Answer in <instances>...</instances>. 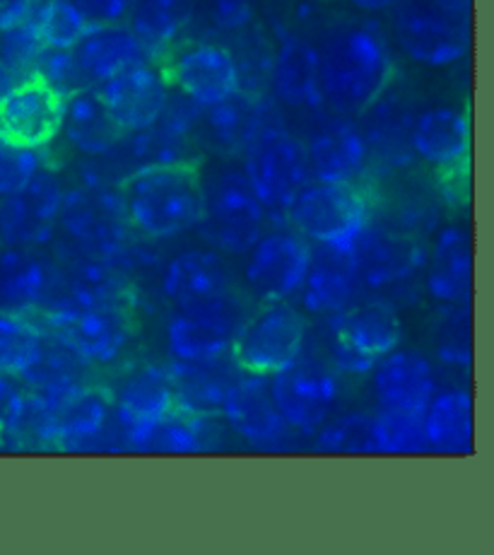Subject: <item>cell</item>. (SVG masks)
I'll return each mask as SVG.
<instances>
[{"mask_svg":"<svg viewBox=\"0 0 494 555\" xmlns=\"http://www.w3.org/2000/svg\"><path fill=\"white\" fill-rule=\"evenodd\" d=\"M234 275L224 256L210 249H191L171 259L162 273V293L171 305L184 307L232 291Z\"/></svg>","mask_w":494,"mask_h":555,"instance_id":"32","label":"cell"},{"mask_svg":"<svg viewBox=\"0 0 494 555\" xmlns=\"http://www.w3.org/2000/svg\"><path fill=\"white\" fill-rule=\"evenodd\" d=\"M214 421L206 415H188L184 411H171L167 418L155 423L147 430L138 452H167V454H193L210 450L214 440Z\"/></svg>","mask_w":494,"mask_h":555,"instance_id":"38","label":"cell"},{"mask_svg":"<svg viewBox=\"0 0 494 555\" xmlns=\"http://www.w3.org/2000/svg\"><path fill=\"white\" fill-rule=\"evenodd\" d=\"M401 338V317L391 305H350L328 322L326 360L340 372L364 375L379 358L399 348Z\"/></svg>","mask_w":494,"mask_h":555,"instance_id":"8","label":"cell"},{"mask_svg":"<svg viewBox=\"0 0 494 555\" xmlns=\"http://www.w3.org/2000/svg\"><path fill=\"white\" fill-rule=\"evenodd\" d=\"M324 104L342 116H360L389 90L393 56L384 31L369 20L333 25L318 49Z\"/></svg>","mask_w":494,"mask_h":555,"instance_id":"1","label":"cell"},{"mask_svg":"<svg viewBox=\"0 0 494 555\" xmlns=\"http://www.w3.org/2000/svg\"><path fill=\"white\" fill-rule=\"evenodd\" d=\"M41 319L44 328L66 340L90 367L114 365L135 338V319L128 302L94 305Z\"/></svg>","mask_w":494,"mask_h":555,"instance_id":"13","label":"cell"},{"mask_svg":"<svg viewBox=\"0 0 494 555\" xmlns=\"http://www.w3.org/2000/svg\"><path fill=\"white\" fill-rule=\"evenodd\" d=\"M44 165L41 151H25L8 143H0V198L15 194Z\"/></svg>","mask_w":494,"mask_h":555,"instance_id":"44","label":"cell"},{"mask_svg":"<svg viewBox=\"0 0 494 555\" xmlns=\"http://www.w3.org/2000/svg\"><path fill=\"white\" fill-rule=\"evenodd\" d=\"M90 27L70 0H49L37 23L41 44L49 49H70Z\"/></svg>","mask_w":494,"mask_h":555,"instance_id":"41","label":"cell"},{"mask_svg":"<svg viewBox=\"0 0 494 555\" xmlns=\"http://www.w3.org/2000/svg\"><path fill=\"white\" fill-rule=\"evenodd\" d=\"M307 346V319L287 300L261 302L232 346V360L242 372L271 377L285 370Z\"/></svg>","mask_w":494,"mask_h":555,"instance_id":"7","label":"cell"},{"mask_svg":"<svg viewBox=\"0 0 494 555\" xmlns=\"http://www.w3.org/2000/svg\"><path fill=\"white\" fill-rule=\"evenodd\" d=\"M41 338L37 317L0 309V375L20 377L35 358Z\"/></svg>","mask_w":494,"mask_h":555,"instance_id":"39","label":"cell"},{"mask_svg":"<svg viewBox=\"0 0 494 555\" xmlns=\"http://www.w3.org/2000/svg\"><path fill=\"white\" fill-rule=\"evenodd\" d=\"M425 287L434 302L448 307L468 305L472 293V249L468 234L460 228L446 225L437 234Z\"/></svg>","mask_w":494,"mask_h":555,"instance_id":"34","label":"cell"},{"mask_svg":"<svg viewBox=\"0 0 494 555\" xmlns=\"http://www.w3.org/2000/svg\"><path fill=\"white\" fill-rule=\"evenodd\" d=\"M31 73H37L39 78H44L49 85H53V88L63 94H70L80 88H88V85L82 82L78 68H75L70 49L44 47L39 51L35 66H31Z\"/></svg>","mask_w":494,"mask_h":555,"instance_id":"45","label":"cell"},{"mask_svg":"<svg viewBox=\"0 0 494 555\" xmlns=\"http://www.w3.org/2000/svg\"><path fill=\"white\" fill-rule=\"evenodd\" d=\"M63 194L66 186L61 177L51 167L41 165L23 189L0 198V244L41 247L51 242Z\"/></svg>","mask_w":494,"mask_h":555,"instance_id":"16","label":"cell"},{"mask_svg":"<svg viewBox=\"0 0 494 555\" xmlns=\"http://www.w3.org/2000/svg\"><path fill=\"white\" fill-rule=\"evenodd\" d=\"M66 94L37 73L17 78L0 92V143L44 151L61 135Z\"/></svg>","mask_w":494,"mask_h":555,"instance_id":"12","label":"cell"},{"mask_svg":"<svg viewBox=\"0 0 494 555\" xmlns=\"http://www.w3.org/2000/svg\"><path fill=\"white\" fill-rule=\"evenodd\" d=\"M439 358L448 365L470 367L472 360V328L468 305H454V309L439 322L437 331Z\"/></svg>","mask_w":494,"mask_h":555,"instance_id":"43","label":"cell"},{"mask_svg":"<svg viewBox=\"0 0 494 555\" xmlns=\"http://www.w3.org/2000/svg\"><path fill=\"white\" fill-rule=\"evenodd\" d=\"M56 228L70 242L75 254L96 256V259H114L126 251L133 230L126 216L121 191L100 181H82L66 189Z\"/></svg>","mask_w":494,"mask_h":555,"instance_id":"4","label":"cell"},{"mask_svg":"<svg viewBox=\"0 0 494 555\" xmlns=\"http://www.w3.org/2000/svg\"><path fill=\"white\" fill-rule=\"evenodd\" d=\"M309 175L316 181H360L369 163V145L350 116L318 121L304 143Z\"/></svg>","mask_w":494,"mask_h":555,"instance_id":"20","label":"cell"},{"mask_svg":"<svg viewBox=\"0 0 494 555\" xmlns=\"http://www.w3.org/2000/svg\"><path fill=\"white\" fill-rule=\"evenodd\" d=\"M128 222L150 240H169L198 225L203 175L196 159L135 167L118 181Z\"/></svg>","mask_w":494,"mask_h":555,"instance_id":"2","label":"cell"},{"mask_svg":"<svg viewBox=\"0 0 494 555\" xmlns=\"http://www.w3.org/2000/svg\"><path fill=\"white\" fill-rule=\"evenodd\" d=\"M191 13V0H133L126 25L141 41L147 59L157 63L171 47L179 44Z\"/></svg>","mask_w":494,"mask_h":555,"instance_id":"35","label":"cell"},{"mask_svg":"<svg viewBox=\"0 0 494 555\" xmlns=\"http://www.w3.org/2000/svg\"><path fill=\"white\" fill-rule=\"evenodd\" d=\"M94 90L126 135L153 126L165 112L171 92L162 68L155 61L133 63L94 85Z\"/></svg>","mask_w":494,"mask_h":555,"instance_id":"18","label":"cell"},{"mask_svg":"<svg viewBox=\"0 0 494 555\" xmlns=\"http://www.w3.org/2000/svg\"><path fill=\"white\" fill-rule=\"evenodd\" d=\"M268 85L287 109L314 114L324 106L318 49L302 37H285L273 51Z\"/></svg>","mask_w":494,"mask_h":555,"instance_id":"25","label":"cell"},{"mask_svg":"<svg viewBox=\"0 0 494 555\" xmlns=\"http://www.w3.org/2000/svg\"><path fill=\"white\" fill-rule=\"evenodd\" d=\"M411 147L425 165L454 172L468 163L470 119L458 106H432L413 121Z\"/></svg>","mask_w":494,"mask_h":555,"instance_id":"27","label":"cell"},{"mask_svg":"<svg viewBox=\"0 0 494 555\" xmlns=\"http://www.w3.org/2000/svg\"><path fill=\"white\" fill-rule=\"evenodd\" d=\"M157 66L162 68L169 90L200 106L227 100L239 90L232 51L210 41H179L157 61Z\"/></svg>","mask_w":494,"mask_h":555,"instance_id":"15","label":"cell"},{"mask_svg":"<svg viewBox=\"0 0 494 555\" xmlns=\"http://www.w3.org/2000/svg\"><path fill=\"white\" fill-rule=\"evenodd\" d=\"M90 25H118L126 23L133 0H70Z\"/></svg>","mask_w":494,"mask_h":555,"instance_id":"47","label":"cell"},{"mask_svg":"<svg viewBox=\"0 0 494 555\" xmlns=\"http://www.w3.org/2000/svg\"><path fill=\"white\" fill-rule=\"evenodd\" d=\"M311 244L292 230L261 234V240L246 251L244 283L259 302L289 300L302 287Z\"/></svg>","mask_w":494,"mask_h":555,"instance_id":"17","label":"cell"},{"mask_svg":"<svg viewBox=\"0 0 494 555\" xmlns=\"http://www.w3.org/2000/svg\"><path fill=\"white\" fill-rule=\"evenodd\" d=\"M434 3L442 10H446L448 15H454L456 20H464L470 13L472 0H434Z\"/></svg>","mask_w":494,"mask_h":555,"instance_id":"50","label":"cell"},{"mask_svg":"<svg viewBox=\"0 0 494 555\" xmlns=\"http://www.w3.org/2000/svg\"><path fill=\"white\" fill-rule=\"evenodd\" d=\"M177 309L167 324V346L171 358L186 362L227 358L251 312L249 300L236 287Z\"/></svg>","mask_w":494,"mask_h":555,"instance_id":"6","label":"cell"},{"mask_svg":"<svg viewBox=\"0 0 494 555\" xmlns=\"http://www.w3.org/2000/svg\"><path fill=\"white\" fill-rule=\"evenodd\" d=\"M372 391L379 411L422 415L437 393L432 362L413 350H391L374 362Z\"/></svg>","mask_w":494,"mask_h":555,"instance_id":"21","label":"cell"},{"mask_svg":"<svg viewBox=\"0 0 494 555\" xmlns=\"http://www.w3.org/2000/svg\"><path fill=\"white\" fill-rule=\"evenodd\" d=\"M0 447L15 452L53 450V411L31 391L20 389L0 418Z\"/></svg>","mask_w":494,"mask_h":555,"instance_id":"37","label":"cell"},{"mask_svg":"<svg viewBox=\"0 0 494 555\" xmlns=\"http://www.w3.org/2000/svg\"><path fill=\"white\" fill-rule=\"evenodd\" d=\"M112 428V397L102 384H82L53 411V450H92Z\"/></svg>","mask_w":494,"mask_h":555,"instance_id":"31","label":"cell"},{"mask_svg":"<svg viewBox=\"0 0 494 555\" xmlns=\"http://www.w3.org/2000/svg\"><path fill=\"white\" fill-rule=\"evenodd\" d=\"M391 10L395 41L407 59L429 68H446L466 56V27L434 0H399Z\"/></svg>","mask_w":494,"mask_h":555,"instance_id":"14","label":"cell"},{"mask_svg":"<svg viewBox=\"0 0 494 555\" xmlns=\"http://www.w3.org/2000/svg\"><path fill=\"white\" fill-rule=\"evenodd\" d=\"M348 3L360 10V13H386V10H391L399 0H348Z\"/></svg>","mask_w":494,"mask_h":555,"instance_id":"49","label":"cell"},{"mask_svg":"<svg viewBox=\"0 0 494 555\" xmlns=\"http://www.w3.org/2000/svg\"><path fill=\"white\" fill-rule=\"evenodd\" d=\"M362 291L352 251L314 244L309 247V263L302 287V307L309 314H338L354 302Z\"/></svg>","mask_w":494,"mask_h":555,"instance_id":"23","label":"cell"},{"mask_svg":"<svg viewBox=\"0 0 494 555\" xmlns=\"http://www.w3.org/2000/svg\"><path fill=\"white\" fill-rule=\"evenodd\" d=\"M112 421L126 450H141L147 430L177 409L169 372L157 362H135L106 387Z\"/></svg>","mask_w":494,"mask_h":555,"instance_id":"10","label":"cell"},{"mask_svg":"<svg viewBox=\"0 0 494 555\" xmlns=\"http://www.w3.org/2000/svg\"><path fill=\"white\" fill-rule=\"evenodd\" d=\"M265 124V106L259 94L236 90L227 100L200 106L193 135L222 157L242 155Z\"/></svg>","mask_w":494,"mask_h":555,"instance_id":"22","label":"cell"},{"mask_svg":"<svg viewBox=\"0 0 494 555\" xmlns=\"http://www.w3.org/2000/svg\"><path fill=\"white\" fill-rule=\"evenodd\" d=\"M427 450L464 452L472 440V401L468 391L451 389L434 393L422 411Z\"/></svg>","mask_w":494,"mask_h":555,"instance_id":"36","label":"cell"},{"mask_svg":"<svg viewBox=\"0 0 494 555\" xmlns=\"http://www.w3.org/2000/svg\"><path fill=\"white\" fill-rule=\"evenodd\" d=\"M20 387L15 384V377H5L0 375V418H3L10 401H13L17 397Z\"/></svg>","mask_w":494,"mask_h":555,"instance_id":"48","label":"cell"},{"mask_svg":"<svg viewBox=\"0 0 494 555\" xmlns=\"http://www.w3.org/2000/svg\"><path fill=\"white\" fill-rule=\"evenodd\" d=\"M242 155L244 175L263 208L285 216L289 203L311 179L304 143L283 126H263Z\"/></svg>","mask_w":494,"mask_h":555,"instance_id":"9","label":"cell"},{"mask_svg":"<svg viewBox=\"0 0 494 555\" xmlns=\"http://www.w3.org/2000/svg\"><path fill=\"white\" fill-rule=\"evenodd\" d=\"M61 135L73 151L84 157L109 155L126 138L94 88H80L66 94Z\"/></svg>","mask_w":494,"mask_h":555,"instance_id":"33","label":"cell"},{"mask_svg":"<svg viewBox=\"0 0 494 555\" xmlns=\"http://www.w3.org/2000/svg\"><path fill=\"white\" fill-rule=\"evenodd\" d=\"M222 418L246 442L259 447L283 440L287 433V423L271 397L268 377L249 375V372H242V377L236 379L227 401H224Z\"/></svg>","mask_w":494,"mask_h":555,"instance_id":"30","label":"cell"},{"mask_svg":"<svg viewBox=\"0 0 494 555\" xmlns=\"http://www.w3.org/2000/svg\"><path fill=\"white\" fill-rule=\"evenodd\" d=\"M268 210L242 167H220L203 179L200 234L224 254H246L261 240Z\"/></svg>","mask_w":494,"mask_h":555,"instance_id":"5","label":"cell"},{"mask_svg":"<svg viewBox=\"0 0 494 555\" xmlns=\"http://www.w3.org/2000/svg\"><path fill=\"white\" fill-rule=\"evenodd\" d=\"M350 251L360 285L367 291L395 287L425 263L422 244L389 228L367 225Z\"/></svg>","mask_w":494,"mask_h":555,"instance_id":"19","label":"cell"},{"mask_svg":"<svg viewBox=\"0 0 494 555\" xmlns=\"http://www.w3.org/2000/svg\"><path fill=\"white\" fill-rule=\"evenodd\" d=\"M268 384L287 428L304 433L324 428L340 393L336 367L304 350L285 370L268 377Z\"/></svg>","mask_w":494,"mask_h":555,"instance_id":"11","label":"cell"},{"mask_svg":"<svg viewBox=\"0 0 494 555\" xmlns=\"http://www.w3.org/2000/svg\"><path fill=\"white\" fill-rule=\"evenodd\" d=\"M374 430H377L379 454H413L427 450L422 415L379 411L374 415Z\"/></svg>","mask_w":494,"mask_h":555,"instance_id":"42","label":"cell"},{"mask_svg":"<svg viewBox=\"0 0 494 555\" xmlns=\"http://www.w3.org/2000/svg\"><path fill=\"white\" fill-rule=\"evenodd\" d=\"M318 450L333 454H379L374 415L352 413L333 421L318 433Z\"/></svg>","mask_w":494,"mask_h":555,"instance_id":"40","label":"cell"},{"mask_svg":"<svg viewBox=\"0 0 494 555\" xmlns=\"http://www.w3.org/2000/svg\"><path fill=\"white\" fill-rule=\"evenodd\" d=\"M56 285V266L35 247L0 244V309L37 317Z\"/></svg>","mask_w":494,"mask_h":555,"instance_id":"28","label":"cell"},{"mask_svg":"<svg viewBox=\"0 0 494 555\" xmlns=\"http://www.w3.org/2000/svg\"><path fill=\"white\" fill-rule=\"evenodd\" d=\"M88 362L75 353L66 340L41 326L37 353L17 379L25 384L27 391L44 401L51 411H56L70 393L78 391L82 384H88Z\"/></svg>","mask_w":494,"mask_h":555,"instance_id":"26","label":"cell"},{"mask_svg":"<svg viewBox=\"0 0 494 555\" xmlns=\"http://www.w3.org/2000/svg\"><path fill=\"white\" fill-rule=\"evenodd\" d=\"M75 68H78L82 82L88 88L116 76L133 63L150 61L141 41L135 39L126 23L118 25H92L84 35L70 47Z\"/></svg>","mask_w":494,"mask_h":555,"instance_id":"29","label":"cell"},{"mask_svg":"<svg viewBox=\"0 0 494 555\" xmlns=\"http://www.w3.org/2000/svg\"><path fill=\"white\" fill-rule=\"evenodd\" d=\"M167 372L177 411L206 415V418H220L224 401H227L236 379L242 377V370L236 367L232 356L208 362L171 360Z\"/></svg>","mask_w":494,"mask_h":555,"instance_id":"24","label":"cell"},{"mask_svg":"<svg viewBox=\"0 0 494 555\" xmlns=\"http://www.w3.org/2000/svg\"><path fill=\"white\" fill-rule=\"evenodd\" d=\"M285 216L304 240L350 251L369 225L372 198L360 181H309Z\"/></svg>","mask_w":494,"mask_h":555,"instance_id":"3","label":"cell"},{"mask_svg":"<svg viewBox=\"0 0 494 555\" xmlns=\"http://www.w3.org/2000/svg\"><path fill=\"white\" fill-rule=\"evenodd\" d=\"M261 0H210V17L222 31H242L251 27Z\"/></svg>","mask_w":494,"mask_h":555,"instance_id":"46","label":"cell"}]
</instances>
